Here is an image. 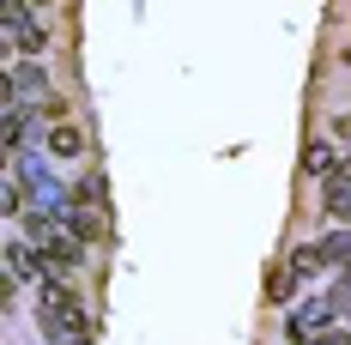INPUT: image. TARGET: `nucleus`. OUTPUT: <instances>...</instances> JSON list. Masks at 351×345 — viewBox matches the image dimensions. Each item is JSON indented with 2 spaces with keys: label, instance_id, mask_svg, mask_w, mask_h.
I'll list each match as a JSON object with an SVG mask.
<instances>
[{
  "label": "nucleus",
  "instance_id": "20e7f679",
  "mask_svg": "<svg viewBox=\"0 0 351 345\" xmlns=\"http://www.w3.org/2000/svg\"><path fill=\"white\" fill-rule=\"evenodd\" d=\"M291 285H297V278H291V273H279V267H273V285H267V297H291Z\"/></svg>",
  "mask_w": 351,
  "mask_h": 345
},
{
  "label": "nucleus",
  "instance_id": "423d86ee",
  "mask_svg": "<svg viewBox=\"0 0 351 345\" xmlns=\"http://www.w3.org/2000/svg\"><path fill=\"white\" fill-rule=\"evenodd\" d=\"M333 188H351V164H339V170H333Z\"/></svg>",
  "mask_w": 351,
  "mask_h": 345
},
{
  "label": "nucleus",
  "instance_id": "f03ea898",
  "mask_svg": "<svg viewBox=\"0 0 351 345\" xmlns=\"http://www.w3.org/2000/svg\"><path fill=\"white\" fill-rule=\"evenodd\" d=\"M49 152H55V158H79V152H85V134H79L73 121H55V128H49Z\"/></svg>",
  "mask_w": 351,
  "mask_h": 345
},
{
  "label": "nucleus",
  "instance_id": "0eeeda50",
  "mask_svg": "<svg viewBox=\"0 0 351 345\" xmlns=\"http://www.w3.org/2000/svg\"><path fill=\"white\" fill-rule=\"evenodd\" d=\"M321 345H351V340H346V333H327V340H321Z\"/></svg>",
  "mask_w": 351,
  "mask_h": 345
},
{
  "label": "nucleus",
  "instance_id": "f257e3e1",
  "mask_svg": "<svg viewBox=\"0 0 351 345\" xmlns=\"http://www.w3.org/2000/svg\"><path fill=\"white\" fill-rule=\"evenodd\" d=\"M73 237H79V242H104L109 237V230H104V212H91V200L73 206Z\"/></svg>",
  "mask_w": 351,
  "mask_h": 345
},
{
  "label": "nucleus",
  "instance_id": "7ed1b4c3",
  "mask_svg": "<svg viewBox=\"0 0 351 345\" xmlns=\"http://www.w3.org/2000/svg\"><path fill=\"white\" fill-rule=\"evenodd\" d=\"M303 164H309V170H333V152H327V145H321V139H315V145L303 152Z\"/></svg>",
  "mask_w": 351,
  "mask_h": 345
},
{
  "label": "nucleus",
  "instance_id": "6e6552de",
  "mask_svg": "<svg viewBox=\"0 0 351 345\" xmlns=\"http://www.w3.org/2000/svg\"><path fill=\"white\" fill-rule=\"evenodd\" d=\"M339 139H351V115H346V121H339Z\"/></svg>",
  "mask_w": 351,
  "mask_h": 345
},
{
  "label": "nucleus",
  "instance_id": "39448f33",
  "mask_svg": "<svg viewBox=\"0 0 351 345\" xmlns=\"http://www.w3.org/2000/svg\"><path fill=\"white\" fill-rule=\"evenodd\" d=\"M19 85H43V67H19L12 73V91H19Z\"/></svg>",
  "mask_w": 351,
  "mask_h": 345
}]
</instances>
